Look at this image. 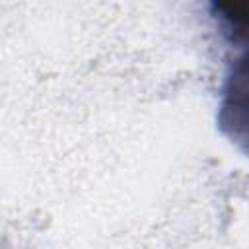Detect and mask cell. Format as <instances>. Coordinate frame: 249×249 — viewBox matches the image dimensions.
<instances>
[{
  "label": "cell",
  "instance_id": "obj_2",
  "mask_svg": "<svg viewBox=\"0 0 249 249\" xmlns=\"http://www.w3.org/2000/svg\"><path fill=\"white\" fill-rule=\"evenodd\" d=\"M216 8L230 23L237 27H249V4H218Z\"/></svg>",
  "mask_w": 249,
  "mask_h": 249
},
{
  "label": "cell",
  "instance_id": "obj_1",
  "mask_svg": "<svg viewBox=\"0 0 249 249\" xmlns=\"http://www.w3.org/2000/svg\"><path fill=\"white\" fill-rule=\"evenodd\" d=\"M218 124L222 132L249 156V51L233 62L226 78Z\"/></svg>",
  "mask_w": 249,
  "mask_h": 249
}]
</instances>
